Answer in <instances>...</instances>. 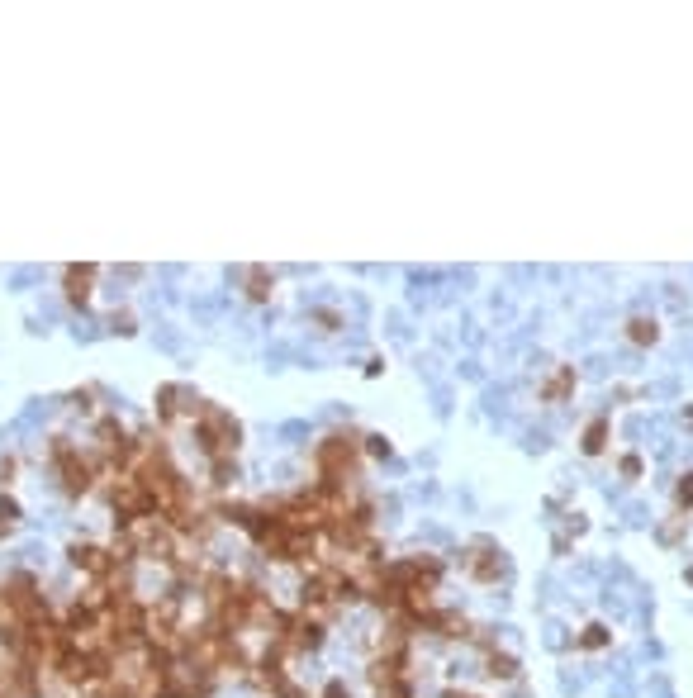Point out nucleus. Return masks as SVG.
<instances>
[{
	"label": "nucleus",
	"instance_id": "obj_3",
	"mask_svg": "<svg viewBox=\"0 0 693 698\" xmlns=\"http://www.w3.org/2000/svg\"><path fill=\"white\" fill-rule=\"evenodd\" d=\"M570 390H575V371H570V366H560L551 381L541 385V399H546V404H556V399H565Z\"/></svg>",
	"mask_w": 693,
	"mask_h": 698
},
{
	"label": "nucleus",
	"instance_id": "obj_7",
	"mask_svg": "<svg viewBox=\"0 0 693 698\" xmlns=\"http://www.w3.org/2000/svg\"><path fill=\"white\" fill-rule=\"evenodd\" d=\"M580 646H589V651H594V646H608V627H599V622H594V627L580 636Z\"/></svg>",
	"mask_w": 693,
	"mask_h": 698
},
{
	"label": "nucleus",
	"instance_id": "obj_1",
	"mask_svg": "<svg viewBox=\"0 0 693 698\" xmlns=\"http://www.w3.org/2000/svg\"><path fill=\"white\" fill-rule=\"evenodd\" d=\"M351 461H356V442H351V437H328V442L318 446V471H323V480H342Z\"/></svg>",
	"mask_w": 693,
	"mask_h": 698
},
{
	"label": "nucleus",
	"instance_id": "obj_4",
	"mask_svg": "<svg viewBox=\"0 0 693 698\" xmlns=\"http://www.w3.org/2000/svg\"><path fill=\"white\" fill-rule=\"evenodd\" d=\"M627 337L631 342H636V347H650V342H655V337H660V323H655V318H627Z\"/></svg>",
	"mask_w": 693,
	"mask_h": 698
},
{
	"label": "nucleus",
	"instance_id": "obj_8",
	"mask_svg": "<svg viewBox=\"0 0 693 698\" xmlns=\"http://www.w3.org/2000/svg\"><path fill=\"white\" fill-rule=\"evenodd\" d=\"M675 504L679 508H693V471L684 480H679V490H675Z\"/></svg>",
	"mask_w": 693,
	"mask_h": 698
},
{
	"label": "nucleus",
	"instance_id": "obj_2",
	"mask_svg": "<svg viewBox=\"0 0 693 698\" xmlns=\"http://www.w3.org/2000/svg\"><path fill=\"white\" fill-rule=\"evenodd\" d=\"M57 456H62V475H67V490H86V485H91V466H86V461H77L72 456V451H57Z\"/></svg>",
	"mask_w": 693,
	"mask_h": 698
},
{
	"label": "nucleus",
	"instance_id": "obj_6",
	"mask_svg": "<svg viewBox=\"0 0 693 698\" xmlns=\"http://www.w3.org/2000/svg\"><path fill=\"white\" fill-rule=\"evenodd\" d=\"M584 456H599L603 446H608V418H594V423H589V428H584Z\"/></svg>",
	"mask_w": 693,
	"mask_h": 698
},
{
	"label": "nucleus",
	"instance_id": "obj_9",
	"mask_svg": "<svg viewBox=\"0 0 693 698\" xmlns=\"http://www.w3.org/2000/svg\"><path fill=\"white\" fill-rule=\"evenodd\" d=\"M513 660H508V655H489V675H513Z\"/></svg>",
	"mask_w": 693,
	"mask_h": 698
},
{
	"label": "nucleus",
	"instance_id": "obj_5",
	"mask_svg": "<svg viewBox=\"0 0 693 698\" xmlns=\"http://www.w3.org/2000/svg\"><path fill=\"white\" fill-rule=\"evenodd\" d=\"M471 575L475 580H499V575H504V561L494 551H475L471 556Z\"/></svg>",
	"mask_w": 693,
	"mask_h": 698
}]
</instances>
